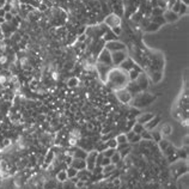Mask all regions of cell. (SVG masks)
<instances>
[{
  "instance_id": "obj_16",
  "label": "cell",
  "mask_w": 189,
  "mask_h": 189,
  "mask_svg": "<svg viewBox=\"0 0 189 189\" xmlns=\"http://www.w3.org/2000/svg\"><path fill=\"white\" fill-rule=\"evenodd\" d=\"M134 62H133V60L132 59H129V57H127L124 61H122L121 64H120V68L121 70H123L124 72H128V71H131L133 67H134Z\"/></svg>"
},
{
  "instance_id": "obj_45",
  "label": "cell",
  "mask_w": 189,
  "mask_h": 189,
  "mask_svg": "<svg viewBox=\"0 0 189 189\" xmlns=\"http://www.w3.org/2000/svg\"><path fill=\"white\" fill-rule=\"evenodd\" d=\"M13 0H6V4H12Z\"/></svg>"
},
{
  "instance_id": "obj_42",
  "label": "cell",
  "mask_w": 189,
  "mask_h": 189,
  "mask_svg": "<svg viewBox=\"0 0 189 189\" xmlns=\"http://www.w3.org/2000/svg\"><path fill=\"white\" fill-rule=\"evenodd\" d=\"M4 15H5V10L1 7L0 9V18H4Z\"/></svg>"
},
{
  "instance_id": "obj_23",
  "label": "cell",
  "mask_w": 189,
  "mask_h": 189,
  "mask_svg": "<svg viewBox=\"0 0 189 189\" xmlns=\"http://www.w3.org/2000/svg\"><path fill=\"white\" fill-rule=\"evenodd\" d=\"M66 174H67V178H68V180H72V178L77 177L78 170H76L74 168H72V166L70 165V166H67V169H66Z\"/></svg>"
},
{
  "instance_id": "obj_5",
  "label": "cell",
  "mask_w": 189,
  "mask_h": 189,
  "mask_svg": "<svg viewBox=\"0 0 189 189\" xmlns=\"http://www.w3.org/2000/svg\"><path fill=\"white\" fill-rule=\"evenodd\" d=\"M104 48L107 50H109L110 53L113 52H118V50H126V44L115 40V41H109V42H105L104 43Z\"/></svg>"
},
{
  "instance_id": "obj_12",
  "label": "cell",
  "mask_w": 189,
  "mask_h": 189,
  "mask_svg": "<svg viewBox=\"0 0 189 189\" xmlns=\"http://www.w3.org/2000/svg\"><path fill=\"white\" fill-rule=\"evenodd\" d=\"M163 18L165 22H169V23H174L176 20H178V15L176 12H174L172 10H165L163 12Z\"/></svg>"
},
{
  "instance_id": "obj_17",
  "label": "cell",
  "mask_w": 189,
  "mask_h": 189,
  "mask_svg": "<svg viewBox=\"0 0 189 189\" xmlns=\"http://www.w3.org/2000/svg\"><path fill=\"white\" fill-rule=\"evenodd\" d=\"M86 156H87V152L80 147L76 148L72 151V157L73 158H78V159H85L86 158Z\"/></svg>"
},
{
  "instance_id": "obj_37",
  "label": "cell",
  "mask_w": 189,
  "mask_h": 189,
  "mask_svg": "<svg viewBox=\"0 0 189 189\" xmlns=\"http://www.w3.org/2000/svg\"><path fill=\"white\" fill-rule=\"evenodd\" d=\"M13 18H15V16H13L11 12H5V15H4V20H5V22L11 23Z\"/></svg>"
},
{
  "instance_id": "obj_26",
  "label": "cell",
  "mask_w": 189,
  "mask_h": 189,
  "mask_svg": "<svg viewBox=\"0 0 189 189\" xmlns=\"http://www.w3.org/2000/svg\"><path fill=\"white\" fill-rule=\"evenodd\" d=\"M121 161H122V158H121V154H120L118 151H116V152L110 157V162H111V164H114V165H117Z\"/></svg>"
},
{
  "instance_id": "obj_27",
  "label": "cell",
  "mask_w": 189,
  "mask_h": 189,
  "mask_svg": "<svg viewBox=\"0 0 189 189\" xmlns=\"http://www.w3.org/2000/svg\"><path fill=\"white\" fill-rule=\"evenodd\" d=\"M56 178H57V181H59L60 183H62V182L67 181L68 178H67V174H66V170H60V171L57 172V175H56Z\"/></svg>"
},
{
  "instance_id": "obj_8",
  "label": "cell",
  "mask_w": 189,
  "mask_h": 189,
  "mask_svg": "<svg viewBox=\"0 0 189 189\" xmlns=\"http://www.w3.org/2000/svg\"><path fill=\"white\" fill-rule=\"evenodd\" d=\"M127 59V53L126 50H118V52H113L111 53V64L115 66H120L122 61Z\"/></svg>"
},
{
  "instance_id": "obj_7",
  "label": "cell",
  "mask_w": 189,
  "mask_h": 189,
  "mask_svg": "<svg viewBox=\"0 0 189 189\" xmlns=\"http://www.w3.org/2000/svg\"><path fill=\"white\" fill-rule=\"evenodd\" d=\"M97 62L100 64H103V65H108V66H111V53L109 50H107L105 48H103L101 50V53L97 55Z\"/></svg>"
},
{
  "instance_id": "obj_39",
  "label": "cell",
  "mask_w": 189,
  "mask_h": 189,
  "mask_svg": "<svg viewBox=\"0 0 189 189\" xmlns=\"http://www.w3.org/2000/svg\"><path fill=\"white\" fill-rule=\"evenodd\" d=\"M163 12H164V10H162V9H159V7L153 9V16H154V17H157V16H162Z\"/></svg>"
},
{
  "instance_id": "obj_35",
  "label": "cell",
  "mask_w": 189,
  "mask_h": 189,
  "mask_svg": "<svg viewBox=\"0 0 189 189\" xmlns=\"http://www.w3.org/2000/svg\"><path fill=\"white\" fill-rule=\"evenodd\" d=\"M107 146L109 147V148H117V142H116V140H115V138H111V139H109L108 141H107Z\"/></svg>"
},
{
  "instance_id": "obj_25",
  "label": "cell",
  "mask_w": 189,
  "mask_h": 189,
  "mask_svg": "<svg viewBox=\"0 0 189 189\" xmlns=\"http://www.w3.org/2000/svg\"><path fill=\"white\" fill-rule=\"evenodd\" d=\"M151 78H152V81H153V83H159V81L162 80V78H163L162 72H161V71H153V72L151 73Z\"/></svg>"
},
{
  "instance_id": "obj_18",
  "label": "cell",
  "mask_w": 189,
  "mask_h": 189,
  "mask_svg": "<svg viewBox=\"0 0 189 189\" xmlns=\"http://www.w3.org/2000/svg\"><path fill=\"white\" fill-rule=\"evenodd\" d=\"M126 135H127L128 142H131V144H138V142L141 141V137H140L139 134H135V133L132 132V131L127 132V133H126Z\"/></svg>"
},
{
  "instance_id": "obj_11",
  "label": "cell",
  "mask_w": 189,
  "mask_h": 189,
  "mask_svg": "<svg viewBox=\"0 0 189 189\" xmlns=\"http://www.w3.org/2000/svg\"><path fill=\"white\" fill-rule=\"evenodd\" d=\"M162 121V118H161V116H153V118H151L147 123H145L144 124V128L146 129V131H153L157 126L159 124V122Z\"/></svg>"
},
{
  "instance_id": "obj_36",
  "label": "cell",
  "mask_w": 189,
  "mask_h": 189,
  "mask_svg": "<svg viewBox=\"0 0 189 189\" xmlns=\"http://www.w3.org/2000/svg\"><path fill=\"white\" fill-rule=\"evenodd\" d=\"M110 30L113 31V34H114V35H116V36H120V35H121V33H122V29H121V26H120V25L114 26V28H111Z\"/></svg>"
},
{
  "instance_id": "obj_3",
  "label": "cell",
  "mask_w": 189,
  "mask_h": 189,
  "mask_svg": "<svg viewBox=\"0 0 189 189\" xmlns=\"http://www.w3.org/2000/svg\"><path fill=\"white\" fill-rule=\"evenodd\" d=\"M115 93H116V98H117L122 104H129V103L132 102L133 96H132V93H131L127 89H126V87H124V89L116 90Z\"/></svg>"
},
{
  "instance_id": "obj_9",
  "label": "cell",
  "mask_w": 189,
  "mask_h": 189,
  "mask_svg": "<svg viewBox=\"0 0 189 189\" xmlns=\"http://www.w3.org/2000/svg\"><path fill=\"white\" fill-rule=\"evenodd\" d=\"M121 24V19L118 16H116L115 13H110L109 16L105 17L104 19V25H107L108 28H114V26H117Z\"/></svg>"
},
{
  "instance_id": "obj_6",
  "label": "cell",
  "mask_w": 189,
  "mask_h": 189,
  "mask_svg": "<svg viewBox=\"0 0 189 189\" xmlns=\"http://www.w3.org/2000/svg\"><path fill=\"white\" fill-rule=\"evenodd\" d=\"M96 70H97V76H100L101 80L103 83L107 81V78H108V74L111 70V66H108V65H103V64H100L97 62L96 64Z\"/></svg>"
},
{
  "instance_id": "obj_34",
  "label": "cell",
  "mask_w": 189,
  "mask_h": 189,
  "mask_svg": "<svg viewBox=\"0 0 189 189\" xmlns=\"http://www.w3.org/2000/svg\"><path fill=\"white\" fill-rule=\"evenodd\" d=\"M115 152H116V150H115V148H109V147H108V148H105L103 152H101V153H102L104 157H108V158H110V157H111Z\"/></svg>"
},
{
  "instance_id": "obj_15",
  "label": "cell",
  "mask_w": 189,
  "mask_h": 189,
  "mask_svg": "<svg viewBox=\"0 0 189 189\" xmlns=\"http://www.w3.org/2000/svg\"><path fill=\"white\" fill-rule=\"evenodd\" d=\"M54 159H55V153H54V151L49 150L48 153L43 157V163H42V164H43V168H47V166L52 165L53 162H54Z\"/></svg>"
},
{
  "instance_id": "obj_2",
  "label": "cell",
  "mask_w": 189,
  "mask_h": 189,
  "mask_svg": "<svg viewBox=\"0 0 189 189\" xmlns=\"http://www.w3.org/2000/svg\"><path fill=\"white\" fill-rule=\"evenodd\" d=\"M156 100H157V96H154V94L147 93L145 91H141V92L137 93L135 96H133L132 102L129 104H132V107H134L137 109H141L144 107H148Z\"/></svg>"
},
{
  "instance_id": "obj_40",
  "label": "cell",
  "mask_w": 189,
  "mask_h": 189,
  "mask_svg": "<svg viewBox=\"0 0 189 189\" xmlns=\"http://www.w3.org/2000/svg\"><path fill=\"white\" fill-rule=\"evenodd\" d=\"M86 128H87L89 131H93L94 127H93V124H92L91 122H87V123H86Z\"/></svg>"
},
{
  "instance_id": "obj_10",
  "label": "cell",
  "mask_w": 189,
  "mask_h": 189,
  "mask_svg": "<svg viewBox=\"0 0 189 189\" xmlns=\"http://www.w3.org/2000/svg\"><path fill=\"white\" fill-rule=\"evenodd\" d=\"M134 83L138 85V87H139L141 91H145V90L147 89V86H148V80H147L146 76H145L142 72L138 76V78L134 80Z\"/></svg>"
},
{
  "instance_id": "obj_29",
  "label": "cell",
  "mask_w": 189,
  "mask_h": 189,
  "mask_svg": "<svg viewBox=\"0 0 189 189\" xmlns=\"http://www.w3.org/2000/svg\"><path fill=\"white\" fill-rule=\"evenodd\" d=\"M159 26L161 25H158L157 23H153V22H151L146 28H145V31H147V33H152V31H157L159 29Z\"/></svg>"
},
{
  "instance_id": "obj_32",
  "label": "cell",
  "mask_w": 189,
  "mask_h": 189,
  "mask_svg": "<svg viewBox=\"0 0 189 189\" xmlns=\"http://www.w3.org/2000/svg\"><path fill=\"white\" fill-rule=\"evenodd\" d=\"M151 135H152V140H154L156 142H158L161 139H162V134H161V132H158V131H151Z\"/></svg>"
},
{
  "instance_id": "obj_38",
  "label": "cell",
  "mask_w": 189,
  "mask_h": 189,
  "mask_svg": "<svg viewBox=\"0 0 189 189\" xmlns=\"http://www.w3.org/2000/svg\"><path fill=\"white\" fill-rule=\"evenodd\" d=\"M109 164H111L110 158H108V157H104V156H103V158H102V161H101V166L103 168V166H107V165H109Z\"/></svg>"
},
{
  "instance_id": "obj_31",
  "label": "cell",
  "mask_w": 189,
  "mask_h": 189,
  "mask_svg": "<svg viewBox=\"0 0 189 189\" xmlns=\"http://www.w3.org/2000/svg\"><path fill=\"white\" fill-rule=\"evenodd\" d=\"M141 137V140H145V141H152V135H151V132L150 131H146L144 129L140 134Z\"/></svg>"
},
{
  "instance_id": "obj_30",
  "label": "cell",
  "mask_w": 189,
  "mask_h": 189,
  "mask_svg": "<svg viewBox=\"0 0 189 189\" xmlns=\"http://www.w3.org/2000/svg\"><path fill=\"white\" fill-rule=\"evenodd\" d=\"M144 129H145V128H144V126H142V124H140V123H137V122L134 123V126L132 127V132H134L135 134H139V135L141 134V132H142Z\"/></svg>"
},
{
  "instance_id": "obj_41",
  "label": "cell",
  "mask_w": 189,
  "mask_h": 189,
  "mask_svg": "<svg viewBox=\"0 0 189 189\" xmlns=\"http://www.w3.org/2000/svg\"><path fill=\"white\" fill-rule=\"evenodd\" d=\"M7 61V57L5 55H3L1 57H0V64H5V62Z\"/></svg>"
},
{
  "instance_id": "obj_21",
  "label": "cell",
  "mask_w": 189,
  "mask_h": 189,
  "mask_svg": "<svg viewBox=\"0 0 189 189\" xmlns=\"http://www.w3.org/2000/svg\"><path fill=\"white\" fill-rule=\"evenodd\" d=\"M115 40H117V36L113 34L111 30H107V33L103 34V41L109 42V41H115Z\"/></svg>"
},
{
  "instance_id": "obj_1",
  "label": "cell",
  "mask_w": 189,
  "mask_h": 189,
  "mask_svg": "<svg viewBox=\"0 0 189 189\" xmlns=\"http://www.w3.org/2000/svg\"><path fill=\"white\" fill-rule=\"evenodd\" d=\"M107 85L109 87H111L113 90H120V89H124L129 83V78L127 72H124L121 68H111L108 78H107Z\"/></svg>"
},
{
  "instance_id": "obj_4",
  "label": "cell",
  "mask_w": 189,
  "mask_h": 189,
  "mask_svg": "<svg viewBox=\"0 0 189 189\" xmlns=\"http://www.w3.org/2000/svg\"><path fill=\"white\" fill-rule=\"evenodd\" d=\"M100 152L97 150H91L87 152V156L85 158V162H86V170L87 171H92L96 166V158H97V154Z\"/></svg>"
},
{
  "instance_id": "obj_20",
  "label": "cell",
  "mask_w": 189,
  "mask_h": 189,
  "mask_svg": "<svg viewBox=\"0 0 189 189\" xmlns=\"http://www.w3.org/2000/svg\"><path fill=\"white\" fill-rule=\"evenodd\" d=\"M115 170H116V165H114V164H109V165H107V166H103V168H102V174H103L104 176H109V175H110V174H113Z\"/></svg>"
},
{
  "instance_id": "obj_19",
  "label": "cell",
  "mask_w": 189,
  "mask_h": 189,
  "mask_svg": "<svg viewBox=\"0 0 189 189\" xmlns=\"http://www.w3.org/2000/svg\"><path fill=\"white\" fill-rule=\"evenodd\" d=\"M115 140H116V142H117L118 146H120V145H127V144H129L126 133H120V134H117V135L115 137Z\"/></svg>"
},
{
  "instance_id": "obj_22",
  "label": "cell",
  "mask_w": 189,
  "mask_h": 189,
  "mask_svg": "<svg viewBox=\"0 0 189 189\" xmlns=\"http://www.w3.org/2000/svg\"><path fill=\"white\" fill-rule=\"evenodd\" d=\"M78 85H79V79H78L77 77H71V78L67 80V86H68V89H76Z\"/></svg>"
},
{
  "instance_id": "obj_28",
  "label": "cell",
  "mask_w": 189,
  "mask_h": 189,
  "mask_svg": "<svg viewBox=\"0 0 189 189\" xmlns=\"http://www.w3.org/2000/svg\"><path fill=\"white\" fill-rule=\"evenodd\" d=\"M61 184H62V189H77L76 183L72 182L71 180H67V181H65V182H62Z\"/></svg>"
},
{
  "instance_id": "obj_44",
  "label": "cell",
  "mask_w": 189,
  "mask_h": 189,
  "mask_svg": "<svg viewBox=\"0 0 189 189\" xmlns=\"http://www.w3.org/2000/svg\"><path fill=\"white\" fill-rule=\"evenodd\" d=\"M180 1H181L182 4H184V5H187V6H188V4H189V0H180Z\"/></svg>"
},
{
  "instance_id": "obj_33",
  "label": "cell",
  "mask_w": 189,
  "mask_h": 189,
  "mask_svg": "<svg viewBox=\"0 0 189 189\" xmlns=\"http://www.w3.org/2000/svg\"><path fill=\"white\" fill-rule=\"evenodd\" d=\"M187 13H188V6L181 3V5H180V10H178V12H177L178 17H181V16H183V15H187Z\"/></svg>"
},
{
  "instance_id": "obj_24",
  "label": "cell",
  "mask_w": 189,
  "mask_h": 189,
  "mask_svg": "<svg viewBox=\"0 0 189 189\" xmlns=\"http://www.w3.org/2000/svg\"><path fill=\"white\" fill-rule=\"evenodd\" d=\"M171 133H172V127L169 123H164L162 129H161V134L162 135H170Z\"/></svg>"
},
{
  "instance_id": "obj_43",
  "label": "cell",
  "mask_w": 189,
  "mask_h": 189,
  "mask_svg": "<svg viewBox=\"0 0 189 189\" xmlns=\"http://www.w3.org/2000/svg\"><path fill=\"white\" fill-rule=\"evenodd\" d=\"M77 110H78V109H77V105H76V104H73V105H72V108H71V111H72V113H76Z\"/></svg>"
},
{
  "instance_id": "obj_14",
  "label": "cell",
  "mask_w": 189,
  "mask_h": 189,
  "mask_svg": "<svg viewBox=\"0 0 189 189\" xmlns=\"http://www.w3.org/2000/svg\"><path fill=\"white\" fill-rule=\"evenodd\" d=\"M153 116H154V114L153 113H145V114H140L137 118H135V122L137 123H140V124H145V123H147L151 118H153Z\"/></svg>"
},
{
  "instance_id": "obj_13",
  "label": "cell",
  "mask_w": 189,
  "mask_h": 189,
  "mask_svg": "<svg viewBox=\"0 0 189 189\" xmlns=\"http://www.w3.org/2000/svg\"><path fill=\"white\" fill-rule=\"evenodd\" d=\"M71 166L74 168L76 170L80 171V170H85L86 169V162L85 159H78V158H73L71 162Z\"/></svg>"
}]
</instances>
